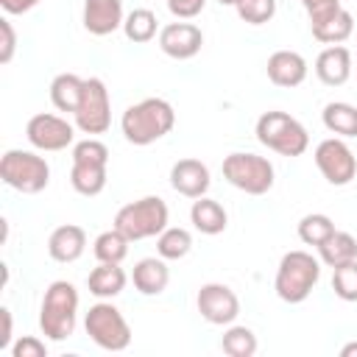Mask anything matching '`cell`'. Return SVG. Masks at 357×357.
Segmentation results:
<instances>
[{"instance_id":"cell-22","label":"cell","mask_w":357,"mask_h":357,"mask_svg":"<svg viewBox=\"0 0 357 357\" xmlns=\"http://www.w3.org/2000/svg\"><path fill=\"white\" fill-rule=\"evenodd\" d=\"M81 95H84V78L75 75V73H59L50 81V103L59 112L75 114V109L81 103Z\"/></svg>"},{"instance_id":"cell-15","label":"cell","mask_w":357,"mask_h":357,"mask_svg":"<svg viewBox=\"0 0 357 357\" xmlns=\"http://www.w3.org/2000/svg\"><path fill=\"white\" fill-rule=\"evenodd\" d=\"M123 0H84V28L92 36H109L123 28Z\"/></svg>"},{"instance_id":"cell-17","label":"cell","mask_w":357,"mask_h":357,"mask_svg":"<svg viewBox=\"0 0 357 357\" xmlns=\"http://www.w3.org/2000/svg\"><path fill=\"white\" fill-rule=\"evenodd\" d=\"M315 75L326 86H343L351 78V50L343 45H329L315 59Z\"/></svg>"},{"instance_id":"cell-18","label":"cell","mask_w":357,"mask_h":357,"mask_svg":"<svg viewBox=\"0 0 357 357\" xmlns=\"http://www.w3.org/2000/svg\"><path fill=\"white\" fill-rule=\"evenodd\" d=\"M86 251V231L75 223H64L50 231L47 237V254L56 262H75Z\"/></svg>"},{"instance_id":"cell-40","label":"cell","mask_w":357,"mask_h":357,"mask_svg":"<svg viewBox=\"0 0 357 357\" xmlns=\"http://www.w3.org/2000/svg\"><path fill=\"white\" fill-rule=\"evenodd\" d=\"M340 357H357V340H351V343H346V346L340 349Z\"/></svg>"},{"instance_id":"cell-12","label":"cell","mask_w":357,"mask_h":357,"mask_svg":"<svg viewBox=\"0 0 357 357\" xmlns=\"http://www.w3.org/2000/svg\"><path fill=\"white\" fill-rule=\"evenodd\" d=\"M25 137L36 151H64L73 145L75 139V126L67 123L59 114L50 112H39L28 120L25 126Z\"/></svg>"},{"instance_id":"cell-21","label":"cell","mask_w":357,"mask_h":357,"mask_svg":"<svg viewBox=\"0 0 357 357\" xmlns=\"http://www.w3.org/2000/svg\"><path fill=\"white\" fill-rule=\"evenodd\" d=\"M190 220H192V226L201 234H220L226 229V223H229V215H226V209H223L220 201L201 195V198H192Z\"/></svg>"},{"instance_id":"cell-34","label":"cell","mask_w":357,"mask_h":357,"mask_svg":"<svg viewBox=\"0 0 357 357\" xmlns=\"http://www.w3.org/2000/svg\"><path fill=\"white\" fill-rule=\"evenodd\" d=\"M73 162H98V165H109V148L98 139V137H86L81 142L73 145Z\"/></svg>"},{"instance_id":"cell-27","label":"cell","mask_w":357,"mask_h":357,"mask_svg":"<svg viewBox=\"0 0 357 357\" xmlns=\"http://www.w3.org/2000/svg\"><path fill=\"white\" fill-rule=\"evenodd\" d=\"M156 28H159V20H156V14H153L151 8H134V11H128L126 20H123V33H126V39L134 42V45L151 42V39L156 36Z\"/></svg>"},{"instance_id":"cell-36","label":"cell","mask_w":357,"mask_h":357,"mask_svg":"<svg viewBox=\"0 0 357 357\" xmlns=\"http://www.w3.org/2000/svg\"><path fill=\"white\" fill-rule=\"evenodd\" d=\"M0 36H3V42H0V64H8L11 59H14V50H17V33H14V25H11V20H0Z\"/></svg>"},{"instance_id":"cell-6","label":"cell","mask_w":357,"mask_h":357,"mask_svg":"<svg viewBox=\"0 0 357 357\" xmlns=\"http://www.w3.org/2000/svg\"><path fill=\"white\" fill-rule=\"evenodd\" d=\"M0 178H3V184H8L17 192L36 195L50 181V165L45 162V156H39L33 151L11 148L0 159Z\"/></svg>"},{"instance_id":"cell-16","label":"cell","mask_w":357,"mask_h":357,"mask_svg":"<svg viewBox=\"0 0 357 357\" xmlns=\"http://www.w3.org/2000/svg\"><path fill=\"white\" fill-rule=\"evenodd\" d=\"M268 78L276 84V86H284V89H293L298 84H304L307 78V59L296 50H276L268 56Z\"/></svg>"},{"instance_id":"cell-38","label":"cell","mask_w":357,"mask_h":357,"mask_svg":"<svg viewBox=\"0 0 357 357\" xmlns=\"http://www.w3.org/2000/svg\"><path fill=\"white\" fill-rule=\"evenodd\" d=\"M42 0H0V8L6 14H25L31 8H36Z\"/></svg>"},{"instance_id":"cell-39","label":"cell","mask_w":357,"mask_h":357,"mask_svg":"<svg viewBox=\"0 0 357 357\" xmlns=\"http://www.w3.org/2000/svg\"><path fill=\"white\" fill-rule=\"evenodd\" d=\"M0 321H3V329H0V349H11V310L8 307H0Z\"/></svg>"},{"instance_id":"cell-9","label":"cell","mask_w":357,"mask_h":357,"mask_svg":"<svg viewBox=\"0 0 357 357\" xmlns=\"http://www.w3.org/2000/svg\"><path fill=\"white\" fill-rule=\"evenodd\" d=\"M75 128L89 137L106 134L112 126V98L100 78H84V95L75 109Z\"/></svg>"},{"instance_id":"cell-10","label":"cell","mask_w":357,"mask_h":357,"mask_svg":"<svg viewBox=\"0 0 357 357\" xmlns=\"http://www.w3.org/2000/svg\"><path fill=\"white\" fill-rule=\"evenodd\" d=\"M315 165H318L321 176L335 187H346L357 176V159L340 137H326V139L318 142Z\"/></svg>"},{"instance_id":"cell-33","label":"cell","mask_w":357,"mask_h":357,"mask_svg":"<svg viewBox=\"0 0 357 357\" xmlns=\"http://www.w3.org/2000/svg\"><path fill=\"white\" fill-rule=\"evenodd\" d=\"M234 8H237V14H240L243 22H248V25H265L276 14V0H240Z\"/></svg>"},{"instance_id":"cell-20","label":"cell","mask_w":357,"mask_h":357,"mask_svg":"<svg viewBox=\"0 0 357 357\" xmlns=\"http://www.w3.org/2000/svg\"><path fill=\"white\" fill-rule=\"evenodd\" d=\"M126 282H128V276L120 268V262H98V268H92L89 276H86V287L98 298L120 296L126 290Z\"/></svg>"},{"instance_id":"cell-31","label":"cell","mask_w":357,"mask_h":357,"mask_svg":"<svg viewBox=\"0 0 357 357\" xmlns=\"http://www.w3.org/2000/svg\"><path fill=\"white\" fill-rule=\"evenodd\" d=\"M332 231H335V223L324 212H312V215H304L298 220V240L307 243V245H315L318 248Z\"/></svg>"},{"instance_id":"cell-5","label":"cell","mask_w":357,"mask_h":357,"mask_svg":"<svg viewBox=\"0 0 357 357\" xmlns=\"http://www.w3.org/2000/svg\"><path fill=\"white\" fill-rule=\"evenodd\" d=\"M257 139L282 156H301L310 148L307 128L287 112H265L257 120Z\"/></svg>"},{"instance_id":"cell-29","label":"cell","mask_w":357,"mask_h":357,"mask_svg":"<svg viewBox=\"0 0 357 357\" xmlns=\"http://www.w3.org/2000/svg\"><path fill=\"white\" fill-rule=\"evenodd\" d=\"M190 248H192V234L181 226H167L156 237V254L162 259H181L190 254Z\"/></svg>"},{"instance_id":"cell-13","label":"cell","mask_w":357,"mask_h":357,"mask_svg":"<svg viewBox=\"0 0 357 357\" xmlns=\"http://www.w3.org/2000/svg\"><path fill=\"white\" fill-rule=\"evenodd\" d=\"M201 45H204L201 28L192 25V22H187V20L170 22V25H165V28L159 31V47H162V53L170 56V59H178V61L192 59V56H198Z\"/></svg>"},{"instance_id":"cell-11","label":"cell","mask_w":357,"mask_h":357,"mask_svg":"<svg viewBox=\"0 0 357 357\" xmlns=\"http://www.w3.org/2000/svg\"><path fill=\"white\" fill-rule=\"evenodd\" d=\"M195 307H198L201 318L209 321V324H215V326H229L240 315V298H237V293L229 284H220V282L201 284V290L195 296Z\"/></svg>"},{"instance_id":"cell-25","label":"cell","mask_w":357,"mask_h":357,"mask_svg":"<svg viewBox=\"0 0 357 357\" xmlns=\"http://www.w3.org/2000/svg\"><path fill=\"white\" fill-rule=\"evenodd\" d=\"M321 120L326 126V131H332L335 137H357V106L346 103V100H332L324 106Z\"/></svg>"},{"instance_id":"cell-8","label":"cell","mask_w":357,"mask_h":357,"mask_svg":"<svg viewBox=\"0 0 357 357\" xmlns=\"http://www.w3.org/2000/svg\"><path fill=\"white\" fill-rule=\"evenodd\" d=\"M223 178L248 195H265L273 187V165L259 153L234 151L223 159Z\"/></svg>"},{"instance_id":"cell-42","label":"cell","mask_w":357,"mask_h":357,"mask_svg":"<svg viewBox=\"0 0 357 357\" xmlns=\"http://www.w3.org/2000/svg\"><path fill=\"white\" fill-rule=\"evenodd\" d=\"M304 3H307V0H301V6H304Z\"/></svg>"},{"instance_id":"cell-19","label":"cell","mask_w":357,"mask_h":357,"mask_svg":"<svg viewBox=\"0 0 357 357\" xmlns=\"http://www.w3.org/2000/svg\"><path fill=\"white\" fill-rule=\"evenodd\" d=\"M131 282H134V287L142 296H159V293H165V287L170 282L167 259H162V257H145V259H139L134 265V271H131Z\"/></svg>"},{"instance_id":"cell-4","label":"cell","mask_w":357,"mask_h":357,"mask_svg":"<svg viewBox=\"0 0 357 357\" xmlns=\"http://www.w3.org/2000/svg\"><path fill=\"white\" fill-rule=\"evenodd\" d=\"M167 204L159 195H145L139 201H131L117 209L114 215V229H120L131 243L159 237L167 229Z\"/></svg>"},{"instance_id":"cell-23","label":"cell","mask_w":357,"mask_h":357,"mask_svg":"<svg viewBox=\"0 0 357 357\" xmlns=\"http://www.w3.org/2000/svg\"><path fill=\"white\" fill-rule=\"evenodd\" d=\"M106 167H109V165H98V162H73V170H70V184H73V190H75L78 195H86V198L103 192L106 176H109Z\"/></svg>"},{"instance_id":"cell-28","label":"cell","mask_w":357,"mask_h":357,"mask_svg":"<svg viewBox=\"0 0 357 357\" xmlns=\"http://www.w3.org/2000/svg\"><path fill=\"white\" fill-rule=\"evenodd\" d=\"M128 237L120 231V229H109V231H100L98 237H95V245H92V251H95V259L98 262H123L126 257H128Z\"/></svg>"},{"instance_id":"cell-3","label":"cell","mask_w":357,"mask_h":357,"mask_svg":"<svg viewBox=\"0 0 357 357\" xmlns=\"http://www.w3.org/2000/svg\"><path fill=\"white\" fill-rule=\"evenodd\" d=\"M321 279V259L310 251H287L276 268L273 290L287 304H301Z\"/></svg>"},{"instance_id":"cell-26","label":"cell","mask_w":357,"mask_h":357,"mask_svg":"<svg viewBox=\"0 0 357 357\" xmlns=\"http://www.w3.org/2000/svg\"><path fill=\"white\" fill-rule=\"evenodd\" d=\"M310 28H312V36H315L318 42H324V45H340V42H346V39L351 36V31H354V17H351V11L340 8V11H335L329 20L318 22V25H310Z\"/></svg>"},{"instance_id":"cell-35","label":"cell","mask_w":357,"mask_h":357,"mask_svg":"<svg viewBox=\"0 0 357 357\" xmlns=\"http://www.w3.org/2000/svg\"><path fill=\"white\" fill-rule=\"evenodd\" d=\"M11 357H47V346L45 340L33 337V335H22L17 343H11Z\"/></svg>"},{"instance_id":"cell-2","label":"cell","mask_w":357,"mask_h":357,"mask_svg":"<svg viewBox=\"0 0 357 357\" xmlns=\"http://www.w3.org/2000/svg\"><path fill=\"white\" fill-rule=\"evenodd\" d=\"M75 321H78V290L73 282H50L45 296H42V307H39V329L47 340H67L75 332Z\"/></svg>"},{"instance_id":"cell-24","label":"cell","mask_w":357,"mask_h":357,"mask_svg":"<svg viewBox=\"0 0 357 357\" xmlns=\"http://www.w3.org/2000/svg\"><path fill=\"white\" fill-rule=\"evenodd\" d=\"M318 259L329 268H337V265H346L351 259H357V240L349 234V231H332L321 245H318Z\"/></svg>"},{"instance_id":"cell-30","label":"cell","mask_w":357,"mask_h":357,"mask_svg":"<svg viewBox=\"0 0 357 357\" xmlns=\"http://www.w3.org/2000/svg\"><path fill=\"white\" fill-rule=\"evenodd\" d=\"M257 335L248 329V326H234V324H229V329L223 332V337H220V349H223V354H229V357H254L257 354Z\"/></svg>"},{"instance_id":"cell-14","label":"cell","mask_w":357,"mask_h":357,"mask_svg":"<svg viewBox=\"0 0 357 357\" xmlns=\"http://www.w3.org/2000/svg\"><path fill=\"white\" fill-rule=\"evenodd\" d=\"M170 184L184 198H201V195H206V190L212 184L209 167L201 159H178L170 167Z\"/></svg>"},{"instance_id":"cell-32","label":"cell","mask_w":357,"mask_h":357,"mask_svg":"<svg viewBox=\"0 0 357 357\" xmlns=\"http://www.w3.org/2000/svg\"><path fill=\"white\" fill-rule=\"evenodd\" d=\"M332 290L343 301H357V259L332 268Z\"/></svg>"},{"instance_id":"cell-7","label":"cell","mask_w":357,"mask_h":357,"mask_svg":"<svg viewBox=\"0 0 357 357\" xmlns=\"http://www.w3.org/2000/svg\"><path fill=\"white\" fill-rule=\"evenodd\" d=\"M84 329H86L89 340L95 346H100L103 351H123L131 343V326H128L126 315L106 298H100L98 304L89 307V312L84 318Z\"/></svg>"},{"instance_id":"cell-37","label":"cell","mask_w":357,"mask_h":357,"mask_svg":"<svg viewBox=\"0 0 357 357\" xmlns=\"http://www.w3.org/2000/svg\"><path fill=\"white\" fill-rule=\"evenodd\" d=\"M204 6H206V0H167L170 14L178 17V20H192V17H198V14L204 11Z\"/></svg>"},{"instance_id":"cell-41","label":"cell","mask_w":357,"mask_h":357,"mask_svg":"<svg viewBox=\"0 0 357 357\" xmlns=\"http://www.w3.org/2000/svg\"><path fill=\"white\" fill-rule=\"evenodd\" d=\"M218 3H220V6H237L240 0H218Z\"/></svg>"},{"instance_id":"cell-1","label":"cell","mask_w":357,"mask_h":357,"mask_svg":"<svg viewBox=\"0 0 357 357\" xmlns=\"http://www.w3.org/2000/svg\"><path fill=\"white\" fill-rule=\"evenodd\" d=\"M173 126H176V112L165 98H145L139 103H131L120 117L123 137L131 145H151L165 134H170Z\"/></svg>"}]
</instances>
